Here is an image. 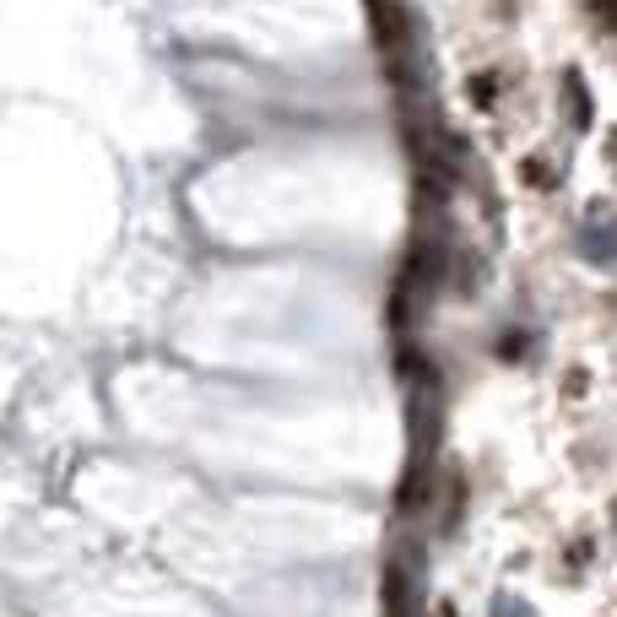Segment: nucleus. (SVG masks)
Listing matches in <instances>:
<instances>
[{"label":"nucleus","instance_id":"obj_1","mask_svg":"<svg viewBox=\"0 0 617 617\" xmlns=\"http://www.w3.org/2000/svg\"><path fill=\"white\" fill-rule=\"evenodd\" d=\"M364 11H369L374 43H379L385 54H396V49L411 39V22H407V11H401L396 0H364Z\"/></svg>","mask_w":617,"mask_h":617},{"label":"nucleus","instance_id":"obj_2","mask_svg":"<svg viewBox=\"0 0 617 617\" xmlns=\"http://www.w3.org/2000/svg\"><path fill=\"white\" fill-rule=\"evenodd\" d=\"M428 488H434V460H407L401 488H396V509H401V515H417V509L428 504Z\"/></svg>","mask_w":617,"mask_h":617},{"label":"nucleus","instance_id":"obj_3","mask_svg":"<svg viewBox=\"0 0 617 617\" xmlns=\"http://www.w3.org/2000/svg\"><path fill=\"white\" fill-rule=\"evenodd\" d=\"M407 607H411L407 564H390V569H385V617H407Z\"/></svg>","mask_w":617,"mask_h":617},{"label":"nucleus","instance_id":"obj_4","mask_svg":"<svg viewBox=\"0 0 617 617\" xmlns=\"http://www.w3.org/2000/svg\"><path fill=\"white\" fill-rule=\"evenodd\" d=\"M564 103H569V125H590V92L579 87V77H564Z\"/></svg>","mask_w":617,"mask_h":617},{"label":"nucleus","instance_id":"obj_5","mask_svg":"<svg viewBox=\"0 0 617 617\" xmlns=\"http://www.w3.org/2000/svg\"><path fill=\"white\" fill-rule=\"evenodd\" d=\"M585 11L601 22V33H613L617 39V0H585Z\"/></svg>","mask_w":617,"mask_h":617},{"label":"nucleus","instance_id":"obj_6","mask_svg":"<svg viewBox=\"0 0 617 617\" xmlns=\"http://www.w3.org/2000/svg\"><path fill=\"white\" fill-rule=\"evenodd\" d=\"M471 98H477V103H494V77H488V71L471 82Z\"/></svg>","mask_w":617,"mask_h":617},{"label":"nucleus","instance_id":"obj_7","mask_svg":"<svg viewBox=\"0 0 617 617\" xmlns=\"http://www.w3.org/2000/svg\"><path fill=\"white\" fill-rule=\"evenodd\" d=\"M494 617H531V613H526L520 601H498V607H494Z\"/></svg>","mask_w":617,"mask_h":617},{"label":"nucleus","instance_id":"obj_8","mask_svg":"<svg viewBox=\"0 0 617 617\" xmlns=\"http://www.w3.org/2000/svg\"><path fill=\"white\" fill-rule=\"evenodd\" d=\"M434 617H455V601H439V607H434Z\"/></svg>","mask_w":617,"mask_h":617}]
</instances>
